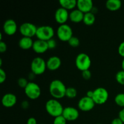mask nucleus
<instances>
[{"label":"nucleus","mask_w":124,"mask_h":124,"mask_svg":"<svg viewBox=\"0 0 124 124\" xmlns=\"http://www.w3.org/2000/svg\"><path fill=\"white\" fill-rule=\"evenodd\" d=\"M29 82L24 78H20L18 79V85L22 88H25Z\"/></svg>","instance_id":"cd10ccee"},{"label":"nucleus","mask_w":124,"mask_h":124,"mask_svg":"<svg viewBox=\"0 0 124 124\" xmlns=\"http://www.w3.org/2000/svg\"><path fill=\"white\" fill-rule=\"evenodd\" d=\"M122 70H124V58L122 61Z\"/></svg>","instance_id":"58836bf2"},{"label":"nucleus","mask_w":124,"mask_h":124,"mask_svg":"<svg viewBox=\"0 0 124 124\" xmlns=\"http://www.w3.org/2000/svg\"><path fill=\"white\" fill-rule=\"evenodd\" d=\"M54 35V29L50 25H41L38 27L36 36L38 39L48 41L53 38Z\"/></svg>","instance_id":"7ed1b4c3"},{"label":"nucleus","mask_w":124,"mask_h":124,"mask_svg":"<svg viewBox=\"0 0 124 124\" xmlns=\"http://www.w3.org/2000/svg\"><path fill=\"white\" fill-rule=\"evenodd\" d=\"M109 94L107 90L104 87H98L93 90V100L98 105H102L108 99Z\"/></svg>","instance_id":"423d86ee"},{"label":"nucleus","mask_w":124,"mask_h":124,"mask_svg":"<svg viewBox=\"0 0 124 124\" xmlns=\"http://www.w3.org/2000/svg\"><path fill=\"white\" fill-rule=\"evenodd\" d=\"M34 41H33L31 38L24 37L23 36L21 38L19 39L18 45L19 47L23 50H29L30 48H32L33 44Z\"/></svg>","instance_id":"6ab92c4d"},{"label":"nucleus","mask_w":124,"mask_h":124,"mask_svg":"<svg viewBox=\"0 0 124 124\" xmlns=\"http://www.w3.org/2000/svg\"><path fill=\"white\" fill-rule=\"evenodd\" d=\"M64 108L58 99H51L46 103V110L47 113L54 117L62 115Z\"/></svg>","instance_id":"f03ea898"},{"label":"nucleus","mask_w":124,"mask_h":124,"mask_svg":"<svg viewBox=\"0 0 124 124\" xmlns=\"http://www.w3.org/2000/svg\"><path fill=\"white\" fill-rule=\"evenodd\" d=\"M116 79L119 84L124 85V70L119 71L116 75Z\"/></svg>","instance_id":"393cba45"},{"label":"nucleus","mask_w":124,"mask_h":124,"mask_svg":"<svg viewBox=\"0 0 124 124\" xmlns=\"http://www.w3.org/2000/svg\"><path fill=\"white\" fill-rule=\"evenodd\" d=\"M118 53L119 55L124 58V41L121 42L119 46Z\"/></svg>","instance_id":"2f4dec72"},{"label":"nucleus","mask_w":124,"mask_h":124,"mask_svg":"<svg viewBox=\"0 0 124 124\" xmlns=\"http://www.w3.org/2000/svg\"><path fill=\"white\" fill-rule=\"evenodd\" d=\"M25 94L31 100L39 98L41 94V90L39 85L34 82H29L27 87L24 88Z\"/></svg>","instance_id":"0eeeda50"},{"label":"nucleus","mask_w":124,"mask_h":124,"mask_svg":"<svg viewBox=\"0 0 124 124\" xmlns=\"http://www.w3.org/2000/svg\"><path fill=\"white\" fill-rule=\"evenodd\" d=\"M119 117L122 120L124 124V108H123L119 113Z\"/></svg>","instance_id":"e433bc0d"},{"label":"nucleus","mask_w":124,"mask_h":124,"mask_svg":"<svg viewBox=\"0 0 124 124\" xmlns=\"http://www.w3.org/2000/svg\"><path fill=\"white\" fill-rule=\"evenodd\" d=\"M29 107V103L27 101H23L21 103V107L23 109H27Z\"/></svg>","instance_id":"c9c22d12"},{"label":"nucleus","mask_w":124,"mask_h":124,"mask_svg":"<svg viewBox=\"0 0 124 124\" xmlns=\"http://www.w3.org/2000/svg\"><path fill=\"white\" fill-rule=\"evenodd\" d=\"M7 49V46L6 42L2 41H0V52L1 53H4L5 52H6Z\"/></svg>","instance_id":"473e14b6"},{"label":"nucleus","mask_w":124,"mask_h":124,"mask_svg":"<svg viewBox=\"0 0 124 124\" xmlns=\"http://www.w3.org/2000/svg\"><path fill=\"white\" fill-rule=\"evenodd\" d=\"M56 34L59 40L64 42H68L73 36V30L68 24H61L57 29Z\"/></svg>","instance_id":"6e6552de"},{"label":"nucleus","mask_w":124,"mask_h":124,"mask_svg":"<svg viewBox=\"0 0 124 124\" xmlns=\"http://www.w3.org/2000/svg\"></svg>","instance_id":"37998d69"},{"label":"nucleus","mask_w":124,"mask_h":124,"mask_svg":"<svg viewBox=\"0 0 124 124\" xmlns=\"http://www.w3.org/2000/svg\"><path fill=\"white\" fill-rule=\"evenodd\" d=\"M93 2L92 0H78L77 8L85 13L91 12L93 8Z\"/></svg>","instance_id":"2eb2a0df"},{"label":"nucleus","mask_w":124,"mask_h":124,"mask_svg":"<svg viewBox=\"0 0 124 124\" xmlns=\"http://www.w3.org/2000/svg\"><path fill=\"white\" fill-rule=\"evenodd\" d=\"M1 66H2V59H0V67H1Z\"/></svg>","instance_id":"ea45409f"},{"label":"nucleus","mask_w":124,"mask_h":124,"mask_svg":"<svg viewBox=\"0 0 124 124\" xmlns=\"http://www.w3.org/2000/svg\"><path fill=\"white\" fill-rule=\"evenodd\" d=\"M111 124H124V122H122V120L118 117L114 119L111 121Z\"/></svg>","instance_id":"72a5a7b5"},{"label":"nucleus","mask_w":124,"mask_h":124,"mask_svg":"<svg viewBox=\"0 0 124 124\" xmlns=\"http://www.w3.org/2000/svg\"><path fill=\"white\" fill-rule=\"evenodd\" d=\"M86 96L88 97V98H93V90H88L86 93Z\"/></svg>","instance_id":"4c0bfd02"},{"label":"nucleus","mask_w":124,"mask_h":124,"mask_svg":"<svg viewBox=\"0 0 124 124\" xmlns=\"http://www.w3.org/2000/svg\"><path fill=\"white\" fill-rule=\"evenodd\" d=\"M67 87L63 82L59 79H54L50 82L49 92L53 99H60L65 96Z\"/></svg>","instance_id":"f257e3e1"},{"label":"nucleus","mask_w":124,"mask_h":124,"mask_svg":"<svg viewBox=\"0 0 124 124\" xmlns=\"http://www.w3.org/2000/svg\"><path fill=\"white\" fill-rule=\"evenodd\" d=\"M32 49L34 52L39 54L45 53L48 50L47 42L40 39L35 40L33 44Z\"/></svg>","instance_id":"dca6fc26"},{"label":"nucleus","mask_w":124,"mask_h":124,"mask_svg":"<svg viewBox=\"0 0 124 124\" xmlns=\"http://www.w3.org/2000/svg\"><path fill=\"white\" fill-rule=\"evenodd\" d=\"M67 120L65 119V117L62 116H57V117H54V121H53V124H67Z\"/></svg>","instance_id":"bb28decb"},{"label":"nucleus","mask_w":124,"mask_h":124,"mask_svg":"<svg viewBox=\"0 0 124 124\" xmlns=\"http://www.w3.org/2000/svg\"><path fill=\"white\" fill-rule=\"evenodd\" d=\"M107 8L111 12L117 11L122 6V2L120 0H108L105 3Z\"/></svg>","instance_id":"aec40b11"},{"label":"nucleus","mask_w":124,"mask_h":124,"mask_svg":"<svg viewBox=\"0 0 124 124\" xmlns=\"http://www.w3.org/2000/svg\"><path fill=\"white\" fill-rule=\"evenodd\" d=\"M30 68L31 73L35 75H41L46 71L47 69V63L41 57H36L31 61Z\"/></svg>","instance_id":"20e7f679"},{"label":"nucleus","mask_w":124,"mask_h":124,"mask_svg":"<svg viewBox=\"0 0 124 124\" xmlns=\"http://www.w3.org/2000/svg\"><path fill=\"white\" fill-rule=\"evenodd\" d=\"M47 69L51 71H55L58 70L61 65V60L60 58L57 56H53L50 57L46 61Z\"/></svg>","instance_id":"f3484780"},{"label":"nucleus","mask_w":124,"mask_h":124,"mask_svg":"<svg viewBox=\"0 0 124 124\" xmlns=\"http://www.w3.org/2000/svg\"><path fill=\"white\" fill-rule=\"evenodd\" d=\"M47 42V44H48V49L50 50H52L54 49L57 46V42L56 41L55 39H54L53 38L51 39L48 40Z\"/></svg>","instance_id":"c85d7f7f"},{"label":"nucleus","mask_w":124,"mask_h":124,"mask_svg":"<svg viewBox=\"0 0 124 124\" xmlns=\"http://www.w3.org/2000/svg\"><path fill=\"white\" fill-rule=\"evenodd\" d=\"M96 21L95 15L93 13L88 12V13H85L84 16L83 23L85 24L86 25H92Z\"/></svg>","instance_id":"4be33fe9"},{"label":"nucleus","mask_w":124,"mask_h":124,"mask_svg":"<svg viewBox=\"0 0 124 124\" xmlns=\"http://www.w3.org/2000/svg\"><path fill=\"white\" fill-rule=\"evenodd\" d=\"M18 29V25L15 20L8 19L4 22L3 24V31L8 36H12L16 33Z\"/></svg>","instance_id":"ddd939ff"},{"label":"nucleus","mask_w":124,"mask_h":124,"mask_svg":"<svg viewBox=\"0 0 124 124\" xmlns=\"http://www.w3.org/2000/svg\"></svg>","instance_id":"79ce46f5"},{"label":"nucleus","mask_w":124,"mask_h":124,"mask_svg":"<svg viewBox=\"0 0 124 124\" xmlns=\"http://www.w3.org/2000/svg\"><path fill=\"white\" fill-rule=\"evenodd\" d=\"M38 27L31 23H23L19 27V31L24 37L31 38L36 36Z\"/></svg>","instance_id":"1a4fd4ad"},{"label":"nucleus","mask_w":124,"mask_h":124,"mask_svg":"<svg viewBox=\"0 0 124 124\" xmlns=\"http://www.w3.org/2000/svg\"><path fill=\"white\" fill-rule=\"evenodd\" d=\"M62 115L67 121H75L79 116V113L78 109L73 107H67L64 108Z\"/></svg>","instance_id":"9b49d317"},{"label":"nucleus","mask_w":124,"mask_h":124,"mask_svg":"<svg viewBox=\"0 0 124 124\" xmlns=\"http://www.w3.org/2000/svg\"><path fill=\"white\" fill-rule=\"evenodd\" d=\"M78 95L77 90L72 87H70L67 88L65 96L69 99H74Z\"/></svg>","instance_id":"5701e85b"},{"label":"nucleus","mask_w":124,"mask_h":124,"mask_svg":"<svg viewBox=\"0 0 124 124\" xmlns=\"http://www.w3.org/2000/svg\"><path fill=\"white\" fill-rule=\"evenodd\" d=\"M27 124H37V121L35 117H29L27 121Z\"/></svg>","instance_id":"f704fd0d"},{"label":"nucleus","mask_w":124,"mask_h":124,"mask_svg":"<svg viewBox=\"0 0 124 124\" xmlns=\"http://www.w3.org/2000/svg\"><path fill=\"white\" fill-rule=\"evenodd\" d=\"M75 65L78 70L83 71L89 70L92 65V61L88 54L85 53H81L76 56L75 59Z\"/></svg>","instance_id":"39448f33"},{"label":"nucleus","mask_w":124,"mask_h":124,"mask_svg":"<svg viewBox=\"0 0 124 124\" xmlns=\"http://www.w3.org/2000/svg\"><path fill=\"white\" fill-rule=\"evenodd\" d=\"M69 11L62 7H59L57 8L54 13V19L60 25L65 24L68 19H69Z\"/></svg>","instance_id":"f8f14e48"},{"label":"nucleus","mask_w":124,"mask_h":124,"mask_svg":"<svg viewBox=\"0 0 124 124\" xmlns=\"http://www.w3.org/2000/svg\"><path fill=\"white\" fill-rule=\"evenodd\" d=\"M115 102L118 106L124 108V93L117 94L115 98Z\"/></svg>","instance_id":"b1692460"},{"label":"nucleus","mask_w":124,"mask_h":124,"mask_svg":"<svg viewBox=\"0 0 124 124\" xmlns=\"http://www.w3.org/2000/svg\"><path fill=\"white\" fill-rule=\"evenodd\" d=\"M84 16V13L76 8L71 11L69 14V19L73 23H81V21H83Z\"/></svg>","instance_id":"a211bd4d"},{"label":"nucleus","mask_w":124,"mask_h":124,"mask_svg":"<svg viewBox=\"0 0 124 124\" xmlns=\"http://www.w3.org/2000/svg\"><path fill=\"white\" fill-rule=\"evenodd\" d=\"M96 104L92 98L84 96L79 99L78 103L79 109L82 111H90L94 108Z\"/></svg>","instance_id":"9d476101"},{"label":"nucleus","mask_w":124,"mask_h":124,"mask_svg":"<svg viewBox=\"0 0 124 124\" xmlns=\"http://www.w3.org/2000/svg\"></svg>","instance_id":"a19ab883"},{"label":"nucleus","mask_w":124,"mask_h":124,"mask_svg":"<svg viewBox=\"0 0 124 124\" xmlns=\"http://www.w3.org/2000/svg\"><path fill=\"white\" fill-rule=\"evenodd\" d=\"M82 76L84 79L88 80L91 78L92 77V73H91L90 70H87L85 71H82Z\"/></svg>","instance_id":"7c9ffc66"},{"label":"nucleus","mask_w":124,"mask_h":124,"mask_svg":"<svg viewBox=\"0 0 124 124\" xmlns=\"http://www.w3.org/2000/svg\"><path fill=\"white\" fill-rule=\"evenodd\" d=\"M7 78L6 73L2 68L0 69V83L2 84L5 82Z\"/></svg>","instance_id":"c756f323"},{"label":"nucleus","mask_w":124,"mask_h":124,"mask_svg":"<svg viewBox=\"0 0 124 124\" xmlns=\"http://www.w3.org/2000/svg\"><path fill=\"white\" fill-rule=\"evenodd\" d=\"M61 7L65 9L74 10L75 7H77V1L76 0H60L59 1Z\"/></svg>","instance_id":"412c9836"},{"label":"nucleus","mask_w":124,"mask_h":124,"mask_svg":"<svg viewBox=\"0 0 124 124\" xmlns=\"http://www.w3.org/2000/svg\"><path fill=\"white\" fill-rule=\"evenodd\" d=\"M17 102V98L15 94L11 93L5 94L1 99L2 105L6 108L13 107Z\"/></svg>","instance_id":"4468645a"},{"label":"nucleus","mask_w":124,"mask_h":124,"mask_svg":"<svg viewBox=\"0 0 124 124\" xmlns=\"http://www.w3.org/2000/svg\"><path fill=\"white\" fill-rule=\"evenodd\" d=\"M68 43L70 45L71 47H77L79 46L80 44V41L79 39L78 38H77L76 36H73L70 39L69 41H68Z\"/></svg>","instance_id":"a878e982"}]
</instances>
